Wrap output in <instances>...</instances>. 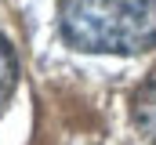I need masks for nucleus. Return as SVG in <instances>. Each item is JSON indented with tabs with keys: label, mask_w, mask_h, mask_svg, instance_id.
<instances>
[{
	"label": "nucleus",
	"mask_w": 156,
	"mask_h": 145,
	"mask_svg": "<svg viewBox=\"0 0 156 145\" xmlns=\"http://www.w3.org/2000/svg\"><path fill=\"white\" fill-rule=\"evenodd\" d=\"M134 123H138V131L156 145V83H145L138 94H134Z\"/></svg>",
	"instance_id": "2"
},
{
	"label": "nucleus",
	"mask_w": 156,
	"mask_h": 145,
	"mask_svg": "<svg viewBox=\"0 0 156 145\" xmlns=\"http://www.w3.org/2000/svg\"><path fill=\"white\" fill-rule=\"evenodd\" d=\"M15 83H18V58H15V51H11V44L0 36V105L11 98V91H15Z\"/></svg>",
	"instance_id": "3"
},
{
	"label": "nucleus",
	"mask_w": 156,
	"mask_h": 145,
	"mask_svg": "<svg viewBox=\"0 0 156 145\" xmlns=\"http://www.w3.org/2000/svg\"><path fill=\"white\" fill-rule=\"evenodd\" d=\"M58 26L87 55H142L156 47V0H62Z\"/></svg>",
	"instance_id": "1"
}]
</instances>
